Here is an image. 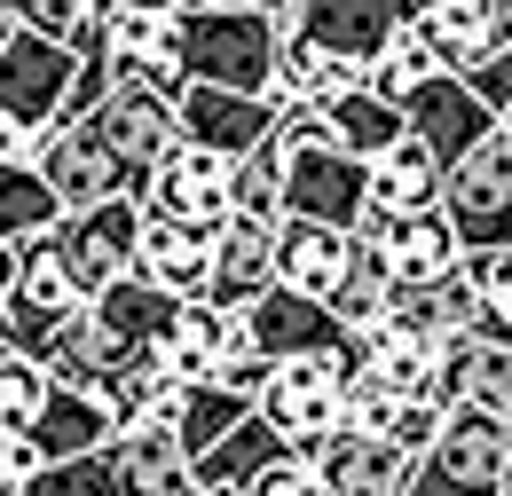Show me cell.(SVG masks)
I'll use <instances>...</instances> for the list:
<instances>
[{
	"label": "cell",
	"mask_w": 512,
	"mask_h": 496,
	"mask_svg": "<svg viewBox=\"0 0 512 496\" xmlns=\"http://www.w3.org/2000/svg\"><path fill=\"white\" fill-rule=\"evenodd\" d=\"M79 63H87L79 48L32 24H0V166H32L40 142L71 119Z\"/></svg>",
	"instance_id": "6da1fadb"
},
{
	"label": "cell",
	"mask_w": 512,
	"mask_h": 496,
	"mask_svg": "<svg viewBox=\"0 0 512 496\" xmlns=\"http://www.w3.org/2000/svg\"><path fill=\"white\" fill-rule=\"evenodd\" d=\"M64 197L40 166H0V245H40L64 229Z\"/></svg>",
	"instance_id": "83f0119b"
},
{
	"label": "cell",
	"mask_w": 512,
	"mask_h": 496,
	"mask_svg": "<svg viewBox=\"0 0 512 496\" xmlns=\"http://www.w3.org/2000/svg\"><path fill=\"white\" fill-rule=\"evenodd\" d=\"M363 268V237L355 229H323V221H284L276 229V276L284 292H308V300H339Z\"/></svg>",
	"instance_id": "2e32d148"
},
{
	"label": "cell",
	"mask_w": 512,
	"mask_h": 496,
	"mask_svg": "<svg viewBox=\"0 0 512 496\" xmlns=\"http://www.w3.org/2000/svg\"><path fill=\"white\" fill-rule=\"evenodd\" d=\"M174 16H268V0H166Z\"/></svg>",
	"instance_id": "ab89813d"
},
{
	"label": "cell",
	"mask_w": 512,
	"mask_h": 496,
	"mask_svg": "<svg viewBox=\"0 0 512 496\" xmlns=\"http://www.w3.org/2000/svg\"><path fill=\"white\" fill-rule=\"evenodd\" d=\"M371 189H379V213H442L449 166L418 142V134H402L379 166H371Z\"/></svg>",
	"instance_id": "4316f807"
},
{
	"label": "cell",
	"mask_w": 512,
	"mask_h": 496,
	"mask_svg": "<svg viewBox=\"0 0 512 496\" xmlns=\"http://www.w3.org/2000/svg\"><path fill=\"white\" fill-rule=\"evenodd\" d=\"M410 0H300V32L292 40H308V48H323V56H347V63H371L410 32Z\"/></svg>",
	"instance_id": "4fadbf2b"
},
{
	"label": "cell",
	"mask_w": 512,
	"mask_h": 496,
	"mask_svg": "<svg viewBox=\"0 0 512 496\" xmlns=\"http://www.w3.org/2000/svg\"><path fill=\"white\" fill-rule=\"evenodd\" d=\"M48 182H56V197H64L71 213H87V205H111V197H134V174L119 166V150L95 134L87 119H64L48 142H40V158H32Z\"/></svg>",
	"instance_id": "5bb4252c"
},
{
	"label": "cell",
	"mask_w": 512,
	"mask_h": 496,
	"mask_svg": "<svg viewBox=\"0 0 512 496\" xmlns=\"http://www.w3.org/2000/svg\"><path fill=\"white\" fill-rule=\"evenodd\" d=\"M308 465L323 473V489H331V496H402L418 457H402V449L379 441V434H331V441L308 449Z\"/></svg>",
	"instance_id": "ac0fdd59"
},
{
	"label": "cell",
	"mask_w": 512,
	"mask_h": 496,
	"mask_svg": "<svg viewBox=\"0 0 512 496\" xmlns=\"http://www.w3.org/2000/svg\"><path fill=\"white\" fill-rule=\"evenodd\" d=\"M402 323H418L426 339H442V347H457V339H489V300L465 284V276H449V284H434V292H402Z\"/></svg>",
	"instance_id": "f1b7e54d"
},
{
	"label": "cell",
	"mask_w": 512,
	"mask_h": 496,
	"mask_svg": "<svg viewBox=\"0 0 512 496\" xmlns=\"http://www.w3.org/2000/svg\"><path fill=\"white\" fill-rule=\"evenodd\" d=\"M134 8H158V0H95V40H87V48H111V24L134 16Z\"/></svg>",
	"instance_id": "60d3db41"
},
{
	"label": "cell",
	"mask_w": 512,
	"mask_h": 496,
	"mask_svg": "<svg viewBox=\"0 0 512 496\" xmlns=\"http://www.w3.org/2000/svg\"><path fill=\"white\" fill-rule=\"evenodd\" d=\"M0 16L48 32V40H64V48H87V40H95V0H0Z\"/></svg>",
	"instance_id": "e575fe53"
},
{
	"label": "cell",
	"mask_w": 512,
	"mask_h": 496,
	"mask_svg": "<svg viewBox=\"0 0 512 496\" xmlns=\"http://www.w3.org/2000/svg\"><path fill=\"white\" fill-rule=\"evenodd\" d=\"M182 71H190V87L276 95L284 32L268 16H182Z\"/></svg>",
	"instance_id": "277c9868"
},
{
	"label": "cell",
	"mask_w": 512,
	"mask_h": 496,
	"mask_svg": "<svg viewBox=\"0 0 512 496\" xmlns=\"http://www.w3.org/2000/svg\"><path fill=\"white\" fill-rule=\"evenodd\" d=\"M410 8H426V0H410Z\"/></svg>",
	"instance_id": "ee69618b"
},
{
	"label": "cell",
	"mask_w": 512,
	"mask_h": 496,
	"mask_svg": "<svg viewBox=\"0 0 512 496\" xmlns=\"http://www.w3.org/2000/svg\"><path fill=\"white\" fill-rule=\"evenodd\" d=\"M347 363H331V355H308V363H276L268 378V394H260V418L276 426V434H292V449L308 457L316 441L347 434Z\"/></svg>",
	"instance_id": "9c48e42d"
},
{
	"label": "cell",
	"mask_w": 512,
	"mask_h": 496,
	"mask_svg": "<svg viewBox=\"0 0 512 496\" xmlns=\"http://www.w3.org/2000/svg\"><path fill=\"white\" fill-rule=\"evenodd\" d=\"M505 496H512V473H505Z\"/></svg>",
	"instance_id": "7bdbcfd3"
},
{
	"label": "cell",
	"mask_w": 512,
	"mask_h": 496,
	"mask_svg": "<svg viewBox=\"0 0 512 496\" xmlns=\"http://www.w3.org/2000/svg\"><path fill=\"white\" fill-rule=\"evenodd\" d=\"M284 276H276V229H260V221H229L221 229V276H213V300L221 308H253L268 300Z\"/></svg>",
	"instance_id": "484cf974"
},
{
	"label": "cell",
	"mask_w": 512,
	"mask_h": 496,
	"mask_svg": "<svg viewBox=\"0 0 512 496\" xmlns=\"http://www.w3.org/2000/svg\"><path fill=\"white\" fill-rule=\"evenodd\" d=\"M355 237H363V252L394 276V292H434L449 276H465V245H457L449 213H379V205H371V221H363Z\"/></svg>",
	"instance_id": "8992f818"
},
{
	"label": "cell",
	"mask_w": 512,
	"mask_h": 496,
	"mask_svg": "<svg viewBox=\"0 0 512 496\" xmlns=\"http://www.w3.org/2000/svg\"><path fill=\"white\" fill-rule=\"evenodd\" d=\"M473 87H481V103L497 111V119H512V48H497V56L473 71Z\"/></svg>",
	"instance_id": "f35d334b"
},
{
	"label": "cell",
	"mask_w": 512,
	"mask_h": 496,
	"mask_svg": "<svg viewBox=\"0 0 512 496\" xmlns=\"http://www.w3.org/2000/svg\"><path fill=\"white\" fill-rule=\"evenodd\" d=\"M182 134H190L197 150H213V158H253L276 142V126L292 103H276V95H229V87H190L182 103Z\"/></svg>",
	"instance_id": "9a60e30c"
},
{
	"label": "cell",
	"mask_w": 512,
	"mask_h": 496,
	"mask_svg": "<svg viewBox=\"0 0 512 496\" xmlns=\"http://www.w3.org/2000/svg\"><path fill=\"white\" fill-rule=\"evenodd\" d=\"M142 229H150V213H142V197H111V205H87V213H64V229L48 237L56 260L71 268V284L87 292V308L142 268Z\"/></svg>",
	"instance_id": "5b68a950"
},
{
	"label": "cell",
	"mask_w": 512,
	"mask_h": 496,
	"mask_svg": "<svg viewBox=\"0 0 512 496\" xmlns=\"http://www.w3.org/2000/svg\"><path fill=\"white\" fill-rule=\"evenodd\" d=\"M119 434H127L119 410H111L103 394H87V386H56L48 410H40V426H32V441L48 449V465H64V457H95V449H111Z\"/></svg>",
	"instance_id": "7402d4cb"
},
{
	"label": "cell",
	"mask_w": 512,
	"mask_h": 496,
	"mask_svg": "<svg viewBox=\"0 0 512 496\" xmlns=\"http://www.w3.org/2000/svg\"><path fill=\"white\" fill-rule=\"evenodd\" d=\"M237 221H260V229H284V150L268 142L253 158H237Z\"/></svg>",
	"instance_id": "1f68e13d"
},
{
	"label": "cell",
	"mask_w": 512,
	"mask_h": 496,
	"mask_svg": "<svg viewBox=\"0 0 512 496\" xmlns=\"http://www.w3.org/2000/svg\"><path fill=\"white\" fill-rule=\"evenodd\" d=\"M489 24H497V48H512V0H489Z\"/></svg>",
	"instance_id": "b9f144b4"
},
{
	"label": "cell",
	"mask_w": 512,
	"mask_h": 496,
	"mask_svg": "<svg viewBox=\"0 0 512 496\" xmlns=\"http://www.w3.org/2000/svg\"><path fill=\"white\" fill-rule=\"evenodd\" d=\"M32 363H48V378H56V386H87V394H103V386H111V371L127 363V347L103 331V315L87 308V315H71V323L48 339V347H40V355H32Z\"/></svg>",
	"instance_id": "d4e9b609"
},
{
	"label": "cell",
	"mask_w": 512,
	"mask_h": 496,
	"mask_svg": "<svg viewBox=\"0 0 512 496\" xmlns=\"http://www.w3.org/2000/svg\"><path fill=\"white\" fill-rule=\"evenodd\" d=\"M95 315H103V331H111V339L134 355V347H166V339H174L182 300H174V292H158V284L134 268V276H119V284L95 300Z\"/></svg>",
	"instance_id": "cb8c5ba5"
},
{
	"label": "cell",
	"mask_w": 512,
	"mask_h": 496,
	"mask_svg": "<svg viewBox=\"0 0 512 496\" xmlns=\"http://www.w3.org/2000/svg\"><path fill=\"white\" fill-rule=\"evenodd\" d=\"M449 347L442 339H426L418 323H402V315H386L379 331H363V371L386 378L402 402H418V394H434V378H442Z\"/></svg>",
	"instance_id": "44dd1931"
},
{
	"label": "cell",
	"mask_w": 512,
	"mask_h": 496,
	"mask_svg": "<svg viewBox=\"0 0 512 496\" xmlns=\"http://www.w3.org/2000/svg\"><path fill=\"white\" fill-rule=\"evenodd\" d=\"M24 496H119V457H111V449H95V457H64V465H48Z\"/></svg>",
	"instance_id": "d590c367"
},
{
	"label": "cell",
	"mask_w": 512,
	"mask_h": 496,
	"mask_svg": "<svg viewBox=\"0 0 512 496\" xmlns=\"http://www.w3.org/2000/svg\"><path fill=\"white\" fill-rule=\"evenodd\" d=\"M142 276L174 300H213V276H221V237L182 229V221H150L142 229Z\"/></svg>",
	"instance_id": "d6986e66"
},
{
	"label": "cell",
	"mask_w": 512,
	"mask_h": 496,
	"mask_svg": "<svg viewBox=\"0 0 512 496\" xmlns=\"http://www.w3.org/2000/svg\"><path fill=\"white\" fill-rule=\"evenodd\" d=\"M323 119H331V134H339V150H355L363 166H379L386 150H394V142L410 134L402 103H386V95H371V87H355V95L323 103Z\"/></svg>",
	"instance_id": "4dcf8cb0"
},
{
	"label": "cell",
	"mask_w": 512,
	"mask_h": 496,
	"mask_svg": "<svg viewBox=\"0 0 512 496\" xmlns=\"http://www.w3.org/2000/svg\"><path fill=\"white\" fill-rule=\"evenodd\" d=\"M237 496H331V489H323V473L308 457H284V465H268L260 481H245Z\"/></svg>",
	"instance_id": "8d00e7d4"
},
{
	"label": "cell",
	"mask_w": 512,
	"mask_h": 496,
	"mask_svg": "<svg viewBox=\"0 0 512 496\" xmlns=\"http://www.w3.org/2000/svg\"><path fill=\"white\" fill-rule=\"evenodd\" d=\"M111 56H119V79H142L158 87L166 103L190 95V71H182V16L158 0V8H134L111 24Z\"/></svg>",
	"instance_id": "e0dca14e"
},
{
	"label": "cell",
	"mask_w": 512,
	"mask_h": 496,
	"mask_svg": "<svg viewBox=\"0 0 512 496\" xmlns=\"http://www.w3.org/2000/svg\"><path fill=\"white\" fill-rule=\"evenodd\" d=\"M48 394H56L48 363H32V355H0V426H8V434H32L40 410H48Z\"/></svg>",
	"instance_id": "d6a6232c"
},
{
	"label": "cell",
	"mask_w": 512,
	"mask_h": 496,
	"mask_svg": "<svg viewBox=\"0 0 512 496\" xmlns=\"http://www.w3.org/2000/svg\"><path fill=\"white\" fill-rule=\"evenodd\" d=\"M284 457H300L292 434H276V426L253 410V418L221 441L213 457H197V481H205V489H245V481H260V473H268V465H284Z\"/></svg>",
	"instance_id": "f546056e"
},
{
	"label": "cell",
	"mask_w": 512,
	"mask_h": 496,
	"mask_svg": "<svg viewBox=\"0 0 512 496\" xmlns=\"http://www.w3.org/2000/svg\"><path fill=\"white\" fill-rule=\"evenodd\" d=\"M402 496H505V489H497V481H465V473H449V465H434V457H418Z\"/></svg>",
	"instance_id": "74e56055"
},
{
	"label": "cell",
	"mask_w": 512,
	"mask_h": 496,
	"mask_svg": "<svg viewBox=\"0 0 512 496\" xmlns=\"http://www.w3.org/2000/svg\"><path fill=\"white\" fill-rule=\"evenodd\" d=\"M434 71H442V63H434L426 32H418V16H410V32H402V40H394V48L363 71V87H371V95H386V103H402V95H410V87H426Z\"/></svg>",
	"instance_id": "836d02e7"
},
{
	"label": "cell",
	"mask_w": 512,
	"mask_h": 496,
	"mask_svg": "<svg viewBox=\"0 0 512 496\" xmlns=\"http://www.w3.org/2000/svg\"><path fill=\"white\" fill-rule=\"evenodd\" d=\"M276 150H284V213L292 221H323V229H363L371 221V205H379L371 166L355 150H339L323 111H284Z\"/></svg>",
	"instance_id": "7a4b0ae2"
},
{
	"label": "cell",
	"mask_w": 512,
	"mask_h": 496,
	"mask_svg": "<svg viewBox=\"0 0 512 496\" xmlns=\"http://www.w3.org/2000/svg\"><path fill=\"white\" fill-rule=\"evenodd\" d=\"M449 229L465 252H505L512 245V134L481 142L465 166H449V197H442Z\"/></svg>",
	"instance_id": "30bf717a"
},
{
	"label": "cell",
	"mask_w": 512,
	"mask_h": 496,
	"mask_svg": "<svg viewBox=\"0 0 512 496\" xmlns=\"http://www.w3.org/2000/svg\"><path fill=\"white\" fill-rule=\"evenodd\" d=\"M142 213L150 221H182V229H205V237H221L229 221H237V158H213V150H197L182 142L150 189H142Z\"/></svg>",
	"instance_id": "ba28073f"
},
{
	"label": "cell",
	"mask_w": 512,
	"mask_h": 496,
	"mask_svg": "<svg viewBox=\"0 0 512 496\" xmlns=\"http://www.w3.org/2000/svg\"><path fill=\"white\" fill-rule=\"evenodd\" d=\"M245 331H253V347L268 363H308V355H331V363H347V371H363V331H347L339 308H323L308 292H268L245 308Z\"/></svg>",
	"instance_id": "52a82bcc"
},
{
	"label": "cell",
	"mask_w": 512,
	"mask_h": 496,
	"mask_svg": "<svg viewBox=\"0 0 512 496\" xmlns=\"http://www.w3.org/2000/svg\"><path fill=\"white\" fill-rule=\"evenodd\" d=\"M402 119H410V134H418L442 166H465L481 142H497V134H505V119L481 103V87H473V79H457V71H434L426 87H410V95H402Z\"/></svg>",
	"instance_id": "7c38bea8"
},
{
	"label": "cell",
	"mask_w": 512,
	"mask_h": 496,
	"mask_svg": "<svg viewBox=\"0 0 512 496\" xmlns=\"http://www.w3.org/2000/svg\"><path fill=\"white\" fill-rule=\"evenodd\" d=\"M71 315H87V292L71 284L56 245H0V355H40Z\"/></svg>",
	"instance_id": "3957f363"
},
{
	"label": "cell",
	"mask_w": 512,
	"mask_h": 496,
	"mask_svg": "<svg viewBox=\"0 0 512 496\" xmlns=\"http://www.w3.org/2000/svg\"><path fill=\"white\" fill-rule=\"evenodd\" d=\"M418 32H426L434 63H442V71H457V79H473L481 63L497 56L489 0H426V8H418Z\"/></svg>",
	"instance_id": "603a6c76"
},
{
	"label": "cell",
	"mask_w": 512,
	"mask_h": 496,
	"mask_svg": "<svg viewBox=\"0 0 512 496\" xmlns=\"http://www.w3.org/2000/svg\"><path fill=\"white\" fill-rule=\"evenodd\" d=\"M87 126L119 150V166L134 174V197L150 189V174H158L182 142H190V134H182V111H174L158 87H142V79H119V87H111V103H103Z\"/></svg>",
	"instance_id": "8fae6325"
},
{
	"label": "cell",
	"mask_w": 512,
	"mask_h": 496,
	"mask_svg": "<svg viewBox=\"0 0 512 496\" xmlns=\"http://www.w3.org/2000/svg\"><path fill=\"white\" fill-rule=\"evenodd\" d=\"M111 457H119V496H205L197 457L174 434H158V426L119 434V441H111Z\"/></svg>",
	"instance_id": "ffe728a7"
}]
</instances>
